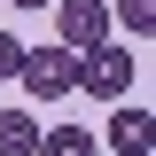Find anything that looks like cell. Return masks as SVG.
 <instances>
[{"label":"cell","mask_w":156,"mask_h":156,"mask_svg":"<svg viewBox=\"0 0 156 156\" xmlns=\"http://www.w3.org/2000/svg\"><path fill=\"white\" fill-rule=\"evenodd\" d=\"M39 148V117L31 109H0V156H31Z\"/></svg>","instance_id":"6"},{"label":"cell","mask_w":156,"mask_h":156,"mask_svg":"<svg viewBox=\"0 0 156 156\" xmlns=\"http://www.w3.org/2000/svg\"><path fill=\"white\" fill-rule=\"evenodd\" d=\"M109 0H55V39L62 47H78V55H86V47H101V39H109Z\"/></svg>","instance_id":"3"},{"label":"cell","mask_w":156,"mask_h":156,"mask_svg":"<svg viewBox=\"0 0 156 156\" xmlns=\"http://www.w3.org/2000/svg\"><path fill=\"white\" fill-rule=\"evenodd\" d=\"M16 70H23V39H16V31H0V78H16Z\"/></svg>","instance_id":"8"},{"label":"cell","mask_w":156,"mask_h":156,"mask_svg":"<svg viewBox=\"0 0 156 156\" xmlns=\"http://www.w3.org/2000/svg\"><path fill=\"white\" fill-rule=\"evenodd\" d=\"M23 94L31 101H62L78 94V47H62V39H47V47H23Z\"/></svg>","instance_id":"1"},{"label":"cell","mask_w":156,"mask_h":156,"mask_svg":"<svg viewBox=\"0 0 156 156\" xmlns=\"http://www.w3.org/2000/svg\"><path fill=\"white\" fill-rule=\"evenodd\" d=\"M109 16H125L133 39H148V31H156V0H109Z\"/></svg>","instance_id":"7"},{"label":"cell","mask_w":156,"mask_h":156,"mask_svg":"<svg viewBox=\"0 0 156 156\" xmlns=\"http://www.w3.org/2000/svg\"><path fill=\"white\" fill-rule=\"evenodd\" d=\"M16 8H55V0H16Z\"/></svg>","instance_id":"9"},{"label":"cell","mask_w":156,"mask_h":156,"mask_svg":"<svg viewBox=\"0 0 156 156\" xmlns=\"http://www.w3.org/2000/svg\"><path fill=\"white\" fill-rule=\"evenodd\" d=\"M31 156H101V140L86 125H39V148Z\"/></svg>","instance_id":"5"},{"label":"cell","mask_w":156,"mask_h":156,"mask_svg":"<svg viewBox=\"0 0 156 156\" xmlns=\"http://www.w3.org/2000/svg\"><path fill=\"white\" fill-rule=\"evenodd\" d=\"M101 140H109L117 156H148V148H156V117L140 109V101H109V117H101Z\"/></svg>","instance_id":"4"},{"label":"cell","mask_w":156,"mask_h":156,"mask_svg":"<svg viewBox=\"0 0 156 156\" xmlns=\"http://www.w3.org/2000/svg\"><path fill=\"white\" fill-rule=\"evenodd\" d=\"M133 78H140V62L125 55L117 39H101V47L78 55V86H86L94 101H125V94H133Z\"/></svg>","instance_id":"2"}]
</instances>
